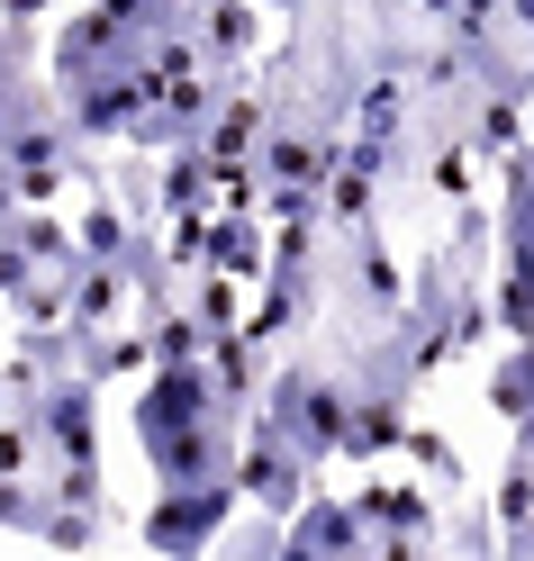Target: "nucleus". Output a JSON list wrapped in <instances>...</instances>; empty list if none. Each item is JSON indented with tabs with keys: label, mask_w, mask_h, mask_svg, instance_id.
<instances>
[{
	"label": "nucleus",
	"mask_w": 534,
	"mask_h": 561,
	"mask_svg": "<svg viewBox=\"0 0 534 561\" xmlns=\"http://www.w3.org/2000/svg\"><path fill=\"white\" fill-rule=\"evenodd\" d=\"M336 236H344V280H336L344 308H353L363 327H389V318H399V272H389L372 218H363V227H336Z\"/></svg>",
	"instance_id": "423d86ee"
},
{
	"label": "nucleus",
	"mask_w": 534,
	"mask_h": 561,
	"mask_svg": "<svg viewBox=\"0 0 534 561\" xmlns=\"http://www.w3.org/2000/svg\"><path fill=\"white\" fill-rule=\"evenodd\" d=\"M10 236H19V254L37 263V272H55V280H73V272H82V244H73V227H64L55 208H19Z\"/></svg>",
	"instance_id": "6e6552de"
},
{
	"label": "nucleus",
	"mask_w": 534,
	"mask_h": 561,
	"mask_svg": "<svg viewBox=\"0 0 534 561\" xmlns=\"http://www.w3.org/2000/svg\"><path fill=\"white\" fill-rule=\"evenodd\" d=\"M308 480H317V462L291 453L281 435H245V444H236V499H254L263 516H291V507L308 499Z\"/></svg>",
	"instance_id": "39448f33"
},
{
	"label": "nucleus",
	"mask_w": 534,
	"mask_h": 561,
	"mask_svg": "<svg viewBox=\"0 0 534 561\" xmlns=\"http://www.w3.org/2000/svg\"><path fill=\"white\" fill-rule=\"evenodd\" d=\"M489 318L516 344L534 335V236H508V272H498V290H489Z\"/></svg>",
	"instance_id": "1a4fd4ad"
},
{
	"label": "nucleus",
	"mask_w": 534,
	"mask_h": 561,
	"mask_svg": "<svg viewBox=\"0 0 534 561\" xmlns=\"http://www.w3.org/2000/svg\"><path fill=\"white\" fill-rule=\"evenodd\" d=\"M498 408H508V416H534V335L516 344V363L498 371Z\"/></svg>",
	"instance_id": "9b49d317"
},
{
	"label": "nucleus",
	"mask_w": 534,
	"mask_h": 561,
	"mask_svg": "<svg viewBox=\"0 0 534 561\" xmlns=\"http://www.w3.org/2000/svg\"><path fill=\"white\" fill-rule=\"evenodd\" d=\"M37 10H46V0H0V19H10V27H27Z\"/></svg>",
	"instance_id": "ddd939ff"
},
{
	"label": "nucleus",
	"mask_w": 534,
	"mask_h": 561,
	"mask_svg": "<svg viewBox=\"0 0 534 561\" xmlns=\"http://www.w3.org/2000/svg\"><path fill=\"white\" fill-rule=\"evenodd\" d=\"M55 100V82H37V64H10V73H0V136H10L27 110H46Z\"/></svg>",
	"instance_id": "9d476101"
},
{
	"label": "nucleus",
	"mask_w": 534,
	"mask_h": 561,
	"mask_svg": "<svg viewBox=\"0 0 534 561\" xmlns=\"http://www.w3.org/2000/svg\"><path fill=\"white\" fill-rule=\"evenodd\" d=\"M227 516H236V471H218V480H163V499L146 507V535L155 552H172V561H191V552H208L227 535Z\"/></svg>",
	"instance_id": "7ed1b4c3"
},
{
	"label": "nucleus",
	"mask_w": 534,
	"mask_h": 561,
	"mask_svg": "<svg viewBox=\"0 0 534 561\" xmlns=\"http://www.w3.org/2000/svg\"><path fill=\"white\" fill-rule=\"evenodd\" d=\"M136 444L163 480H218L236 471V399L218 390V371L200 363H155L146 399H136Z\"/></svg>",
	"instance_id": "f257e3e1"
},
{
	"label": "nucleus",
	"mask_w": 534,
	"mask_h": 561,
	"mask_svg": "<svg viewBox=\"0 0 534 561\" xmlns=\"http://www.w3.org/2000/svg\"><path fill=\"white\" fill-rule=\"evenodd\" d=\"M263 10H299V0H263Z\"/></svg>",
	"instance_id": "4468645a"
},
{
	"label": "nucleus",
	"mask_w": 534,
	"mask_h": 561,
	"mask_svg": "<svg viewBox=\"0 0 534 561\" xmlns=\"http://www.w3.org/2000/svg\"><path fill=\"white\" fill-rule=\"evenodd\" d=\"M254 435H281L291 453H308L317 471L344 462V363H281L272 371V390H263V416H254Z\"/></svg>",
	"instance_id": "f03ea898"
},
{
	"label": "nucleus",
	"mask_w": 534,
	"mask_h": 561,
	"mask_svg": "<svg viewBox=\"0 0 534 561\" xmlns=\"http://www.w3.org/2000/svg\"><path fill=\"white\" fill-rule=\"evenodd\" d=\"M263 118H272V100L227 91V100H218V118L200 127V154L218 163V172H245V163H254V146H263Z\"/></svg>",
	"instance_id": "0eeeda50"
},
{
	"label": "nucleus",
	"mask_w": 534,
	"mask_h": 561,
	"mask_svg": "<svg viewBox=\"0 0 534 561\" xmlns=\"http://www.w3.org/2000/svg\"><path fill=\"white\" fill-rule=\"evenodd\" d=\"M10 64H37V46H27V27L0 19V73H10Z\"/></svg>",
	"instance_id": "f8f14e48"
},
{
	"label": "nucleus",
	"mask_w": 534,
	"mask_h": 561,
	"mask_svg": "<svg viewBox=\"0 0 534 561\" xmlns=\"http://www.w3.org/2000/svg\"><path fill=\"white\" fill-rule=\"evenodd\" d=\"M136 55H146V37H136L127 19H110V10H100V0H91V10H82V19H64V27H55V46H46V73H55V100L73 91V82H100V73H127Z\"/></svg>",
	"instance_id": "20e7f679"
}]
</instances>
